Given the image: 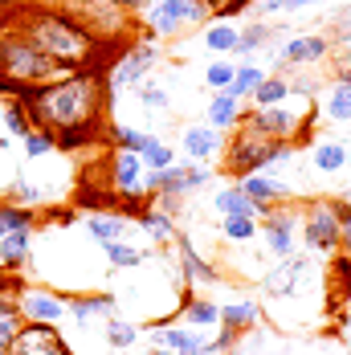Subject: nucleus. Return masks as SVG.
I'll list each match as a JSON object with an SVG mask.
<instances>
[{
	"label": "nucleus",
	"mask_w": 351,
	"mask_h": 355,
	"mask_svg": "<svg viewBox=\"0 0 351 355\" xmlns=\"http://www.w3.org/2000/svg\"><path fill=\"white\" fill-rule=\"evenodd\" d=\"M327 53H331L327 37H290V41H282V49H278V66L282 70H294L302 62H323Z\"/></svg>",
	"instance_id": "ddd939ff"
},
{
	"label": "nucleus",
	"mask_w": 351,
	"mask_h": 355,
	"mask_svg": "<svg viewBox=\"0 0 351 355\" xmlns=\"http://www.w3.org/2000/svg\"><path fill=\"white\" fill-rule=\"evenodd\" d=\"M184 315L196 327H221V306L209 298H192V290H184Z\"/></svg>",
	"instance_id": "393cba45"
},
{
	"label": "nucleus",
	"mask_w": 351,
	"mask_h": 355,
	"mask_svg": "<svg viewBox=\"0 0 351 355\" xmlns=\"http://www.w3.org/2000/svg\"><path fill=\"white\" fill-rule=\"evenodd\" d=\"M180 355H196V352H180Z\"/></svg>",
	"instance_id": "13d9d810"
},
{
	"label": "nucleus",
	"mask_w": 351,
	"mask_h": 355,
	"mask_svg": "<svg viewBox=\"0 0 351 355\" xmlns=\"http://www.w3.org/2000/svg\"><path fill=\"white\" fill-rule=\"evenodd\" d=\"M286 155H290V143H270L262 131H253L249 123H237L233 139L225 143V172L233 180H246V176L278 168Z\"/></svg>",
	"instance_id": "7ed1b4c3"
},
{
	"label": "nucleus",
	"mask_w": 351,
	"mask_h": 355,
	"mask_svg": "<svg viewBox=\"0 0 351 355\" xmlns=\"http://www.w3.org/2000/svg\"><path fill=\"white\" fill-rule=\"evenodd\" d=\"M176 249H180V261H184V274L188 278H200V282H216V270H212L209 261L196 253V245L184 237V233H176Z\"/></svg>",
	"instance_id": "4be33fe9"
},
{
	"label": "nucleus",
	"mask_w": 351,
	"mask_h": 355,
	"mask_svg": "<svg viewBox=\"0 0 351 355\" xmlns=\"http://www.w3.org/2000/svg\"><path fill=\"white\" fill-rule=\"evenodd\" d=\"M21 143H25V155H29V159H41V155H53V151H58L53 135H49V131H37V127Z\"/></svg>",
	"instance_id": "e433bc0d"
},
{
	"label": "nucleus",
	"mask_w": 351,
	"mask_h": 355,
	"mask_svg": "<svg viewBox=\"0 0 351 355\" xmlns=\"http://www.w3.org/2000/svg\"><path fill=\"white\" fill-rule=\"evenodd\" d=\"M139 103L147 110H168V90H164V86H143V90H139Z\"/></svg>",
	"instance_id": "a19ab883"
},
{
	"label": "nucleus",
	"mask_w": 351,
	"mask_h": 355,
	"mask_svg": "<svg viewBox=\"0 0 351 355\" xmlns=\"http://www.w3.org/2000/svg\"><path fill=\"white\" fill-rule=\"evenodd\" d=\"M110 86L106 70H74L29 98V119L37 131H49L58 151H82L103 139Z\"/></svg>",
	"instance_id": "f257e3e1"
},
{
	"label": "nucleus",
	"mask_w": 351,
	"mask_h": 355,
	"mask_svg": "<svg viewBox=\"0 0 351 355\" xmlns=\"http://www.w3.org/2000/svg\"><path fill=\"white\" fill-rule=\"evenodd\" d=\"M4 233H8V229H4V220H0V237H4Z\"/></svg>",
	"instance_id": "6e6d98bb"
},
{
	"label": "nucleus",
	"mask_w": 351,
	"mask_h": 355,
	"mask_svg": "<svg viewBox=\"0 0 351 355\" xmlns=\"http://www.w3.org/2000/svg\"><path fill=\"white\" fill-rule=\"evenodd\" d=\"M335 41H351V17H348V21H339V33H335Z\"/></svg>",
	"instance_id": "09e8293b"
},
{
	"label": "nucleus",
	"mask_w": 351,
	"mask_h": 355,
	"mask_svg": "<svg viewBox=\"0 0 351 355\" xmlns=\"http://www.w3.org/2000/svg\"><path fill=\"white\" fill-rule=\"evenodd\" d=\"M8 21L17 33H25L37 49L62 66V70H106L127 45H114V41H103L94 37L70 8L62 4H29V0H12L8 4Z\"/></svg>",
	"instance_id": "f03ea898"
},
{
	"label": "nucleus",
	"mask_w": 351,
	"mask_h": 355,
	"mask_svg": "<svg viewBox=\"0 0 351 355\" xmlns=\"http://www.w3.org/2000/svg\"><path fill=\"white\" fill-rule=\"evenodd\" d=\"M103 253H106V261L114 266V270H139L143 266V249H135V245H127V241H110V245H103Z\"/></svg>",
	"instance_id": "cd10ccee"
},
{
	"label": "nucleus",
	"mask_w": 351,
	"mask_h": 355,
	"mask_svg": "<svg viewBox=\"0 0 351 355\" xmlns=\"http://www.w3.org/2000/svg\"><path fill=\"white\" fill-rule=\"evenodd\" d=\"M143 159L135 151H127V147H119L114 155H110V184H114V196L119 200H131V196H139L143 200Z\"/></svg>",
	"instance_id": "9b49d317"
},
{
	"label": "nucleus",
	"mask_w": 351,
	"mask_h": 355,
	"mask_svg": "<svg viewBox=\"0 0 351 355\" xmlns=\"http://www.w3.org/2000/svg\"><path fill=\"white\" fill-rule=\"evenodd\" d=\"M274 37H278V29H270V25H249L246 33L237 37V49H233V53H241V58H246V53H253V49L270 45Z\"/></svg>",
	"instance_id": "72a5a7b5"
},
{
	"label": "nucleus",
	"mask_w": 351,
	"mask_h": 355,
	"mask_svg": "<svg viewBox=\"0 0 351 355\" xmlns=\"http://www.w3.org/2000/svg\"><path fill=\"white\" fill-rule=\"evenodd\" d=\"M139 159H143V172H164V168H172V164H176V151H172V143L155 139Z\"/></svg>",
	"instance_id": "473e14b6"
},
{
	"label": "nucleus",
	"mask_w": 351,
	"mask_h": 355,
	"mask_svg": "<svg viewBox=\"0 0 351 355\" xmlns=\"http://www.w3.org/2000/svg\"><path fill=\"white\" fill-rule=\"evenodd\" d=\"M205 8H209V17H225L229 12V0H200Z\"/></svg>",
	"instance_id": "c03bdc74"
},
{
	"label": "nucleus",
	"mask_w": 351,
	"mask_h": 355,
	"mask_svg": "<svg viewBox=\"0 0 351 355\" xmlns=\"http://www.w3.org/2000/svg\"><path fill=\"white\" fill-rule=\"evenodd\" d=\"M307 4H318V0H286V12H294V8H307Z\"/></svg>",
	"instance_id": "3c124183"
},
{
	"label": "nucleus",
	"mask_w": 351,
	"mask_h": 355,
	"mask_svg": "<svg viewBox=\"0 0 351 355\" xmlns=\"http://www.w3.org/2000/svg\"><path fill=\"white\" fill-rule=\"evenodd\" d=\"M21 327H25V319L17 315V306H12V311H0V355H8V347H12L17 335H21Z\"/></svg>",
	"instance_id": "c9c22d12"
},
{
	"label": "nucleus",
	"mask_w": 351,
	"mask_h": 355,
	"mask_svg": "<svg viewBox=\"0 0 351 355\" xmlns=\"http://www.w3.org/2000/svg\"><path fill=\"white\" fill-rule=\"evenodd\" d=\"M266 245L274 249L278 257H290V253H294V233H270V229H266Z\"/></svg>",
	"instance_id": "79ce46f5"
},
{
	"label": "nucleus",
	"mask_w": 351,
	"mask_h": 355,
	"mask_svg": "<svg viewBox=\"0 0 351 355\" xmlns=\"http://www.w3.org/2000/svg\"><path fill=\"white\" fill-rule=\"evenodd\" d=\"M335 73H339V82H343V86H351V62H343Z\"/></svg>",
	"instance_id": "8fccbe9b"
},
{
	"label": "nucleus",
	"mask_w": 351,
	"mask_h": 355,
	"mask_svg": "<svg viewBox=\"0 0 351 355\" xmlns=\"http://www.w3.org/2000/svg\"><path fill=\"white\" fill-rule=\"evenodd\" d=\"M151 62H155V45L143 37V41H131L110 66H106V86H110V94H123V90H135L143 86V78L151 70Z\"/></svg>",
	"instance_id": "423d86ee"
},
{
	"label": "nucleus",
	"mask_w": 351,
	"mask_h": 355,
	"mask_svg": "<svg viewBox=\"0 0 351 355\" xmlns=\"http://www.w3.org/2000/svg\"><path fill=\"white\" fill-rule=\"evenodd\" d=\"M151 355H172V352H164V347H155V352H151Z\"/></svg>",
	"instance_id": "5fc2aeb1"
},
{
	"label": "nucleus",
	"mask_w": 351,
	"mask_h": 355,
	"mask_svg": "<svg viewBox=\"0 0 351 355\" xmlns=\"http://www.w3.org/2000/svg\"><path fill=\"white\" fill-rule=\"evenodd\" d=\"M114 311V298L110 294H86V298H66V315H70L78 327H86V322L94 319V315H110Z\"/></svg>",
	"instance_id": "f3484780"
},
{
	"label": "nucleus",
	"mask_w": 351,
	"mask_h": 355,
	"mask_svg": "<svg viewBox=\"0 0 351 355\" xmlns=\"http://www.w3.org/2000/svg\"><path fill=\"white\" fill-rule=\"evenodd\" d=\"M343 168H351V151H348V164H343Z\"/></svg>",
	"instance_id": "4d7b16f0"
},
{
	"label": "nucleus",
	"mask_w": 351,
	"mask_h": 355,
	"mask_svg": "<svg viewBox=\"0 0 351 355\" xmlns=\"http://www.w3.org/2000/svg\"><path fill=\"white\" fill-rule=\"evenodd\" d=\"M0 123H4V131H8V135H17V139H25V135L33 131L29 110L21 107V103H8V98H4V114H0Z\"/></svg>",
	"instance_id": "c85d7f7f"
},
{
	"label": "nucleus",
	"mask_w": 351,
	"mask_h": 355,
	"mask_svg": "<svg viewBox=\"0 0 351 355\" xmlns=\"http://www.w3.org/2000/svg\"><path fill=\"white\" fill-rule=\"evenodd\" d=\"M212 172L205 168V164H184V192H196L200 184H209Z\"/></svg>",
	"instance_id": "ea45409f"
},
{
	"label": "nucleus",
	"mask_w": 351,
	"mask_h": 355,
	"mask_svg": "<svg viewBox=\"0 0 351 355\" xmlns=\"http://www.w3.org/2000/svg\"><path fill=\"white\" fill-rule=\"evenodd\" d=\"M209 21V8L200 0H151L143 4V25L155 37H176L184 25Z\"/></svg>",
	"instance_id": "39448f33"
},
{
	"label": "nucleus",
	"mask_w": 351,
	"mask_h": 355,
	"mask_svg": "<svg viewBox=\"0 0 351 355\" xmlns=\"http://www.w3.org/2000/svg\"><path fill=\"white\" fill-rule=\"evenodd\" d=\"M286 94H290V82H286L282 73H266L249 98H253V110H266V107H282Z\"/></svg>",
	"instance_id": "412c9836"
},
{
	"label": "nucleus",
	"mask_w": 351,
	"mask_h": 355,
	"mask_svg": "<svg viewBox=\"0 0 351 355\" xmlns=\"http://www.w3.org/2000/svg\"><path fill=\"white\" fill-rule=\"evenodd\" d=\"M139 225L147 229V237H151V241H160V245L176 241V216L160 213L155 205H143V209H139Z\"/></svg>",
	"instance_id": "aec40b11"
},
{
	"label": "nucleus",
	"mask_w": 351,
	"mask_h": 355,
	"mask_svg": "<svg viewBox=\"0 0 351 355\" xmlns=\"http://www.w3.org/2000/svg\"><path fill=\"white\" fill-rule=\"evenodd\" d=\"M343 164H348V147H343V143L327 139V143H318L315 147V172L331 176V172H339Z\"/></svg>",
	"instance_id": "bb28decb"
},
{
	"label": "nucleus",
	"mask_w": 351,
	"mask_h": 355,
	"mask_svg": "<svg viewBox=\"0 0 351 355\" xmlns=\"http://www.w3.org/2000/svg\"><path fill=\"white\" fill-rule=\"evenodd\" d=\"M249 4H257V0H229V12H225V17H241Z\"/></svg>",
	"instance_id": "a18cd8bd"
},
{
	"label": "nucleus",
	"mask_w": 351,
	"mask_h": 355,
	"mask_svg": "<svg viewBox=\"0 0 351 355\" xmlns=\"http://www.w3.org/2000/svg\"><path fill=\"white\" fill-rule=\"evenodd\" d=\"M119 143L127 147V151H135V155H143L151 143H155V135H147V131H131V127H119Z\"/></svg>",
	"instance_id": "58836bf2"
},
{
	"label": "nucleus",
	"mask_w": 351,
	"mask_h": 355,
	"mask_svg": "<svg viewBox=\"0 0 351 355\" xmlns=\"http://www.w3.org/2000/svg\"><path fill=\"white\" fill-rule=\"evenodd\" d=\"M216 151H225V135L221 131H212V127H184V164H205V159H212Z\"/></svg>",
	"instance_id": "4468645a"
},
{
	"label": "nucleus",
	"mask_w": 351,
	"mask_h": 355,
	"mask_svg": "<svg viewBox=\"0 0 351 355\" xmlns=\"http://www.w3.org/2000/svg\"><path fill=\"white\" fill-rule=\"evenodd\" d=\"M233 73H237V62H212L209 70H205V82H209L212 90H229Z\"/></svg>",
	"instance_id": "4c0bfd02"
},
{
	"label": "nucleus",
	"mask_w": 351,
	"mask_h": 355,
	"mask_svg": "<svg viewBox=\"0 0 351 355\" xmlns=\"http://www.w3.org/2000/svg\"><path fill=\"white\" fill-rule=\"evenodd\" d=\"M114 8H123V12H131V8H143V4H151V0H110Z\"/></svg>",
	"instance_id": "49530a36"
},
{
	"label": "nucleus",
	"mask_w": 351,
	"mask_h": 355,
	"mask_svg": "<svg viewBox=\"0 0 351 355\" xmlns=\"http://www.w3.org/2000/svg\"><path fill=\"white\" fill-rule=\"evenodd\" d=\"M348 143H351V127H348Z\"/></svg>",
	"instance_id": "bf43d9fd"
},
{
	"label": "nucleus",
	"mask_w": 351,
	"mask_h": 355,
	"mask_svg": "<svg viewBox=\"0 0 351 355\" xmlns=\"http://www.w3.org/2000/svg\"><path fill=\"white\" fill-rule=\"evenodd\" d=\"M212 205H216V213L221 216H253V220H262V209L257 205H249L246 192L233 184V188H221L216 196H212Z\"/></svg>",
	"instance_id": "6ab92c4d"
},
{
	"label": "nucleus",
	"mask_w": 351,
	"mask_h": 355,
	"mask_svg": "<svg viewBox=\"0 0 351 355\" xmlns=\"http://www.w3.org/2000/svg\"><path fill=\"white\" fill-rule=\"evenodd\" d=\"M262 319V306L257 302H229V306H221V327L225 331H249L253 322Z\"/></svg>",
	"instance_id": "5701e85b"
},
{
	"label": "nucleus",
	"mask_w": 351,
	"mask_h": 355,
	"mask_svg": "<svg viewBox=\"0 0 351 355\" xmlns=\"http://www.w3.org/2000/svg\"><path fill=\"white\" fill-rule=\"evenodd\" d=\"M86 229H90V237H94V241L110 245V241H123L127 216H119V213H94L90 220H86Z\"/></svg>",
	"instance_id": "b1692460"
},
{
	"label": "nucleus",
	"mask_w": 351,
	"mask_h": 355,
	"mask_svg": "<svg viewBox=\"0 0 351 355\" xmlns=\"http://www.w3.org/2000/svg\"><path fill=\"white\" fill-rule=\"evenodd\" d=\"M237 37H241V29H233L229 21H216L209 33H205V45H209L212 53H233L237 49Z\"/></svg>",
	"instance_id": "c756f323"
},
{
	"label": "nucleus",
	"mask_w": 351,
	"mask_h": 355,
	"mask_svg": "<svg viewBox=\"0 0 351 355\" xmlns=\"http://www.w3.org/2000/svg\"><path fill=\"white\" fill-rule=\"evenodd\" d=\"M135 339H139V327H135V322L114 319V315L106 319V343H110V347L123 352V347H135Z\"/></svg>",
	"instance_id": "2f4dec72"
},
{
	"label": "nucleus",
	"mask_w": 351,
	"mask_h": 355,
	"mask_svg": "<svg viewBox=\"0 0 351 355\" xmlns=\"http://www.w3.org/2000/svg\"><path fill=\"white\" fill-rule=\"evenodd\" d=\"M343 205L339 200H331V196H315L311 205H307V213H302V233H307V245L315 249V253H327V257H335L339 245H343Z\"/></svg>",
	"instance_id": "20e7f679"
},
{
	"label": "nucleus",
	"mask_w": 351,
	"mask_h": 355,
	"mask_svg": "<svg viewBox=\"0 0 351 355\" xmlns=\"http://www.w3.org/2000/svg\"><path fill=\"white\" fill-rule=\"evenodd\" d=\"M241 123H249L253 131H262L270 143H290L302 139L307 131H311V119L307 123H298V114L286 107H266V110H241Z\"/></svg>",
	"instance_id": "0eeeda50"
},
{
	"label": "nucleus",
	"mask_w": 351,
	"mask_h": 355,
	"mask_svg": "<svg viewBox=\"0 0 351 355\" xmlns=\"http://www.w3.org/2000/svg\"><path fill=\"white\" fill-rule=\"evenodd\" d=\"M221 233H225L229 241H253V237H257V220H253V216H225V220H221Z\"/></svg>",
	"instance_id": "f704fd0d"
},
{
	"label": "nucleus",
	"mask_w": 351,
	"mask_h": 355,
	"mask_svg": "<svg viewBox=\"0 0 351 355\" xmlns=\"http://www.w3.org/2000/svg\"><path fill=\"white\" fill-rule=\"evenodd\" d=\"M339 233H343V245H339V253H348V257H351V205H343V229H339Z\"/></svg>",
	"instance_id": "37998d69"
},
{
	"label": "nucleus",
	"mask_w": 351,
	"mask_h": 355,
	"mask_svg": "<svg viewBox=\"0 0 351 355\" xmlns=\"http://www.w3.org/2000/svg\"><path fill=\"white\" fill-rule=\"evenodd\" d=\"M17 315L25 322H62L66 315V294H53V290H41V286H21L17 298H12Z\"/></svg>",
	"instance_id": "6e6552de"
},
{
	"label": "nucleus",
	"mask_w": 351,
	"mask_h": 355,
	"mask_svg": "<svg viewBox=\"0 0 351 355\" xmlns=\"http://www.w3.org/2000/svg\"><path fill=\"white\" fill-rule=\"evenodd\" d=\"M8 355H74V347L62 339L53 322H25Z\"/></svg>",
	"instance_id": "1a4fd4ad"
},
{
	"label": "nucleus",
	"mask_w": 351,
	"mask_h": 355,
	"mask_svg": "<svg viewBox=\"0 0 351 355\" xmlns=\"http://www.w3.org/2000/svg\"><path fill=\"white\" fill-rule=\"evenodd\" d=\"M262 78H266V70H262V66H249V62H237V73H233V82H229V90H225V94L241 103V98H249V94L257 90V82H262Z\"/></svg>",
	"instance_id": "a878e982"
},
{
	"label": "nucleus",
	"mask_w": 351,
	"mask_h": 355,
	"mask_svg": "<svg viewBox=\"0 0 351 355\" xmlns=\"http://www.w3.org/2000/svg\"><path fill=\"white\" fill-rule=\"evenodd\" d=\"M151 339H155V347H164V352H172V355H180V352H200V335L196 331H184V327H151Z\"/></svg>",
	"instance_id": "dca6fc26"
},
{
	"label": "nucleus",
	"mask_w": 351,
	"mask_h": 355,
	"mask_svg": "<svg viewBox=\"0 0 351 355\" xmlns=\"http://www.w3.org/2000/svg\"><path fill=\"white\" fill-rule=\"evenodd\" d=\"M266 12H286V0H257Z\"/></svg>",
	"instance_id": "de8ad7c7"
},
{
	"label": "nucleus",
	"mask_w": 351,
	"mask_h": 355,
	"mask_svg": "<svg viewBox=\"0 0 351 355\" xmlns=\"http://www.w3.org/2000/svg\"><path fill=\"white\" fill-rule=\"evenodd\" d=\"M323 114H327V119H335V123H348V119H351V86L335 82V86H331V94H327Z\"/></svg>",
	"instance_id": "7c9ffc66"
},
{
	"label": "nucleus",
	"mask_w": 351,
	"mask_h": 355,
	"mask_svg": "<svg viewBox=\"0 0 351 355\" xmlns=\"http://www.w3.org/2000/svg\"><path fill=\"white\" fill-rule=\"evenodd\" d=\"M4 151H8V135H0V155H4Z\"/></svg>",
	"instance_id": "864d4df0"
},
{
	"label": "nucleus",
	"mask_w": 351,
	"mask_h": 355,
	"mask_svg": "<svg viewBox=\"0 0 351 355\" xmlns=\"http://www.w3.org/2000/svg\"><path fill=\"white\" fill-rule=\"evenodd\" d=\"M237 123H241V103H237V98H229L225 90H216V94H212V103H209V127L225 135V131H233Z\"/></svg>",
	"instance_id": "a211bd4d"
},
{
	"label": "nucleus",
	"mask_w": 351,
	"mask_h": 355,
	"mask_svg": "<svg viewBox=\"0 0 351 355\" xmlns=\"http://www.w3.org/2000/svg\"><path fill=\"white\" fill-rule=\"evenodd\" d=\"M237 188L246 192V200H249V205H257V209H262V216H266V209H274V205H286V200H294L290 184H282V180L266 176V172L237 180Z\"/></svg>",
	"instance_id": "f8f14e48"
},
{
	"label": "nucleus",
	"mask_w": 351,
	"mask_h": 355,
	"mask_svg": "<svg viewBox=\"0 0 351 355\" xmlns=\"http://www.w3.org/2000/svg\"><path fill=\"white\" fill-rule=\"evenodd\" d=\"M8 286H17V278L12 274H0V290H8Z\"/></svg>",
	"instance_id": "603ef678"
},
{
	"label": "nucleus",
	"mask_w": 351,
	"mask_h": 355,
	"mask_svg": "<svg viewBox=\"0 0 351 355\" xmlns=\"http://www.w3.org/2000/svg\"><path fill=\"white\" fill-rule=\"evenodd\" d=\"M307 274H311V257L290 253V257H282L274 270H266L262 290H266V298H290V294H298V282H302Z\"/></svg>",
	"instance_id": "9d476101"
},
{
	"label": "nucleus",
	"mask_w": 351,
	"mask_h": 355,
	"mask_svg": "<svg viewBox=\"0 0 351 355\" xmlns=\"http://www.w3.org/2000/svg\"><path fill=\"white\" fill-rule=\"evenodd\" d=\"M29 245H33V229H17L0 237V274H17L29 261Z\"/></svg>",
	"instance_id": "2eb2a0df"
}]
</instances>
